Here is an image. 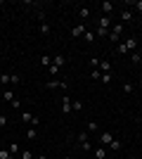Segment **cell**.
Segmentation results:
<instances>
[{
    "label": "cell",
    "mask_w": 142,
    "mask_h": 159,
    "mask_svg": "<svg viewBox=\"0 0 142 159\" xmlns=\"http://www.w3.org/2000/svg\"><path fill=\"white\" fill-rule=\"evenodd\" d=\"M135 48H137V38L130 36L128 40H123L121 45H116V52L118 55H128V52H135Z\"/></svg>",
    "instance_id": "cell-1"
},
{
    "label": "cell",
    "mask_w": 142,
    "mask_h": 159,
    "mask_svg": "<svg viewBox=\"0 0 142 159\" xmlns=\"http://www.w3.org/2000/svg\"><path fill=\"white\" fill-rule=\"evenodd\" d=\"M111 140H114V135H111V133H109V131H102L100 138H97V143H100L102 147H109V143H111Z\"/></svg>",
    "instance_id": "cell-2"
},
{
    "label": "cell",
    "mask_w": 142,
    "mask_h": 159,
    "mask_svg": "<svg viewBox=\"0 0 142 159\" xmlns=\"http://www.w3.org/2000/svg\"><path fill=\"white\" fill-rule=\"evenodd\" d=\"M78 145H81V150H85V152H90V140H88V133H78Z\"/></svg>",
    "instance_id": "cell-3"
},
{
    "label": "cell",
    "mask_w": 142,
    "mask_h": 159,
    "mask_svg": "<svg viewBox=\"0 0 142 159\" xmlns=\"http://www.w3.org/2000/svg\"><path fill=\"white\" fill-rule=\"evenodd\" d=\"M47 88H50V90H57V88H62V90H67V83H64V81H57V79H50L45 83Z\"/></svg>",
    "instance_id": "cell-4"
},
{
    "label": "cell",
    "mask_w": 142,
    "mask_h": 159,
    "mask_svg": "<svg viewBox=\"0 0 142 159\" xmlns=\"http://www.w3.org/2000/svg\"><path fill=\"white\" fill-rule=\"evenodd\" d=\"M71 105H74V100L69 98V95H64L62 98V114H71Z\"/></svg>",
    "instance_id": "cell-5"
},
{
    "label": "cell",
    "mask_w": 142,
    "mask_h": 159,
    "mask_svg": "<svg viewBox=\"0 0 142 159\" xmlns=\"http://www.w3.org/2000/svg\"><path fill=\"white\" fill-rule=\"evenodd\" d=\"M85 31H88V29H85V24H76V26H71V38H81Z\"/></svg>",
    "instance_id": "cell-6"
},
{
    "label": "cell",
    "mask_w": 142,
    "mask_h": 159,
    "mask_svg": "<svg viewBox=\"0 0 142 159\" xmlns=\"http://www.w3.org/2000/svg\"><path fill=\"white\" fill-rule=\"evenodd\" d=\"M7 150H10V154H12L14 159L21 154V147H19V143H17V140H14V143H10V147H7Z\"/></svg>",
    "instance_id": "cell-7"
},
{
    "label": "cell",
    "mask_w": 142,
    "mask_h": 159,
    "mask_svg": "<svg viewBox=\"0 0 142 159\" xmlns=\"http://www.w3.org/2000/svg\"><path fill=\"white\" fill-rule=\"evenodd\" d=\"M102 74H111V62L109 60H100V66H97Z\"/></svg>",
    "instance_id": "cell-8"
},
{
    "label": "cell",
    "mask_w": 142,
    "mask_h": 159,
    "mask_svg": "<svg viewBox=\"0 0 142 159\" xmlns=\"http://www.w3.org/2000/svg\"><path fill=\"white\" fill-rule=\"evenodd\" d=\"M109 26H111V21H109V17H104V14H102V17H100V21H97V29H104V31H107Z\"/></svg>",
    "instance_id": "cell-9"
},
{
    "label": "cell",
    "mask_w": 142,
    "mask_h": 159,
    "mask_svg": "<svg viewBox=\"0 0 142 159\" xmlns=\"http://www.w3.org/2000/svg\"><path fill=\"white\" fill-rule=\"evenodd\" d=\"M2 98H5L10 105H14V102H17V98H14V93L10 90V88H5V90H2Z\"/></svg>",
    "instance_id": "cell-10"
},
{
    "label": "cell",
    "mask_w": 142,
    "mask_h": 159,
    "mask_svg": "<svg viewBox=\"0 0 142 159\" xmlns=\"http://www.w3.org/2000/svg\"><path fill=\"white\" fill-rule=\"evenodd\" d=\"M126 21H133V10H123L121 12V24H126Z\"/></svg>",
    "instance_id": "cell-11"
},
{
    "label": "cell",
    "mask_w": 142,
    "mask_h": 159,
    "mask_svg": "<svg viewBox=\"0 0 142 159\" xmlns=\"http://www.w3.org/2000/svg\"><path fill=\"white\" fill-rule=\"evenodd\" d=\"M121 147H123V145H121V140H116V138L109 143V150H111V152H121Z\"/></svg>",
    "instance_id": "cell-12"
},
{
    "label": "cell",
    "mask_w": 142,
    "mask_h": 159,
    "mask_svg": "<svg viewBox=\"0 0 142 159\" xmlns=\"http://www.w3.org/2000/svg\"><path fill=\"white\" fill-rule=\"evenodd\" d=\"M19 116H21V121H26V124H31L36 114H31V112H24V109H21V112H19Z\"/></svg>",
    "instance_id": "cell-13"
},
{
    "label": "cell",
    "mask_w": 142,
    "mask_h": 159,
    "mask_svg": "<svg viewBox=\"0 0 142 159\" xmlns=\"http://www.w3.org/2000/svg\"><path fill=\"white\" fill-rule=\"evenodd\" d=\"M102 12H104V17H107V14H111V12H114V5H111V2H102Z\"/></svg>",
    "instance_id": "cell-14"
},
{
    "label": "cell",
    "mask_w": 142,
    "mask_h": 159,
    "mask_svg": "<svg viewBox=\"0 0 142 159\" xmlns=\"http://www.w3.org/2000/svg\"><path fill=\"white\" fill-rule=\"evenodd\" d=\"M78 17L81 19H90V7H78Z\"/></svg>",
    "instance_id": "cell-15"
},
{
    "label": "cell",
    "mask_w": 142,
    "mask_h": 159,
    "mask_svg": "<svg viewBox=\"0 0 142 159\" xmlns=\"http://www.w3.org/2000/svg\"><path fill=\"white\" fill-rule=\"evenodd\" d=\"M64 62H67V60H64V55H57V57L52 60V64L57 66V69H62V66H64Z\"/></svg>",
    "instance_id": "cell-16"
},
{
    "label": "cell",
    "mask_w": 142,
    "mask_h": 159,
    "mask_svg": "<svg viewBox=\"0 0 142 159\" xmlns=\"http://www.w3.org/2000/svg\"><path fill=\"white\" fill-rule=\"evenodd\" d=\"M83 38L88 40V43H95V40H97V33H95V31H85V33H83Z\"/></svg>",
    "instance_id": "cell-17"
},
{
    "label": "cell",
    "mask_w": 142,
    "mask_h": 159,
    "mask_svg": "<svg viewBox=\"0 0 142 159\" xmlns=\"http://www.w3.org/2000/svg\"><path fill=\"white\" fill-rule=\"evenodd\" d=\"M95 157L97 159H107V147H97V150H95Z\"/></svg>",
    "instance_id": "cell-18"
},
{
    "label": "cell",
    "mask_w": 142,
    "mask_h": 159,
    "mask_svg": "<svg viewBox=\"0 0 142 159\" xmlns=\"http://www.w3.org/2000/svg\"><path fill=\"white\" fill-rule=\"evenodd\" d=\"M88 131L90 133H97V131H100V124H97V121H88Z\"/></svg>",
    "instance_id": "cell-19"
},
{
    "label": "cell",
    "mask_w": 142,
    "mask_h": 159,
    "mask_svg": "<svg viewBox=\"0 0 142 159\" xmlns=\"http://www.w3.org/2000/svg\"><path fill=\"white\" fill-rule=\"evenodd\" d=\"M123 29H126V26H123L121 21H118V24H111V31H114V33H118V36L123 33Z\"/></svg>",
    "instance_id": "cell-20"
},
{
    "label": "cell",
    "mask_w": 142,
    "mask_h": 159,
    "mask_svg": "<svg viewBox=\"0 0 142 159\" xmlns=\"http://www.w3.org/2000/svg\"><path fill=\"white\" fill-rule=\"evenodd\" d=\"M19 159H33V152H31V150H21Z\"/></svg>",
    "instance_id": "cell-21"
},
{
    "label": "cell",
    "mask_w": 142,
    "mask_h": 159,
    "mask_svg": "<svg viewBox=\"0 0 142 159\" xmlns=\"http://www.w3.org/2000/svg\"><path fill=\"white\" fill-rule=\"evenodd\" d=\"M0 83H12V74H0Z\"/></svg>",
    "instance_id": "cell-22"
},
{
    "label": "cell",
    "mask_w": 142,
    "mask_h": 159,
    "mask_svg": "<svg viewBox=\"0 0 142 159\" xmlns=\"http://www.w3.org/2000/svg\"><path fill=\"white\" fill-rule=\"evenodd\" d=\"M90 76H93L95 81H102V71H100V69H93V71H90Z\"/></svg>",
    "instance_id": "cell-23"
},
{
    "label": "cell",
    "mask_w": 142,
    "mask_h": 159,
    "mask_svg": "<svg viewBox=\"0 0 142 159\" xmlns=\"http://www.w3.org/2000/svg\"><path fill=\"white\" fill-rule=\"evenodd\" d=\"M36 135H38V133H36V128L31 126V128L26 131V138H28V140H36Z\"/></svg>",
    "instance_id": "cell-24"
},
{
    "label": "cell",
    "mask_w": 142,
    "mask_h": 159,
    "mask_svg": "<svg viewBox=\"0 0 142 159\" xmlns=\"http://www.w3.org/2000/svg\"><path fill=\"white\" fill-rule=\"evenodd\" d=\"M128 7H135L137 12H142V0H135V2H128Z\"/></svg>",
    "instance_id": "cell-25"
},
{
    "label": "cell",
    "mask_w": 142,
    "mask_h": 159,
    "mask_svg": "<svg viewBox=\"0 0 142 159\" xmlns=\"http://www.w3.org/2000/svg\"><path fill=\"white\" fill-rule=\"evenodd\" d=\"M109 40H111V43H118V40H121V36H118V33H114V31H109Z\"/></svg>",
    "instance_id": "cell-26"
},
{
    "label": "cell",
    "mask_w": 142,
    "mask_h": 159,
    "mask_svg": "<svg viewBox=\"0 0 142 159\" xmlns=\"http://www.w3.org/2000/svg\"><path fill=\"white\" fill-rule=\"evenodd\" d=\"M47 71H50V76H52V79H54V76L59 74V69H57V66H54V64H50V66H47Z\"/></svg>",
    "instance_id": "cell-27"
},
{
    "label": "cell",
    "mask_w": 142,
    "mask_h": 159,
    "mask_svg": "<svg viewBox=\"0 0 142 159\" xmlns=\"http://www.w3.org/2000/svg\"><path fill=\"white\" fill-rule=\"evenodd\" d=\"M0 159H12V154H10V150H2V147H0Z\"/></svg>",
    "instance_id": "cell-28"
},
{
    "label": "cell",
    "mask_w": 142,
    "mask_h": 159,
    "mask_svg": "<svg viewBox=\"0 0 142 159\" xmlns=\"http://www.w3.org/2000/svg\"><path fill=\"white\" fill-rule=\"evenodd\" d=\"M133 90H135L133 83H123V93H133Z\"/></svg>",
    "instance_id": "cell-29"
},
{
    "label": "cell",
    "mask_w": 142,
    "mask_h": 159,
    "mask_svg": "<svg viewBox=\"0 0 142 159\" xmlns=\"http://www.w3.org/2000/svg\"><path fill=\"white\" fill-rule=\"evenodd\" d=\"M97 66H100V60H97V57H90V69H97Z\"/></svg>",
    "instance_id": "cell-30"
},
{
    "label": "cell",
    "mask_w": 142,
    "mask_h": 159,
    "mask_svg": "<svg viewBox=\"0 0 142 159\" xmlns=\"http://www.w3.org/2000/svg\"><path fill=\"white\" fill-rule=\"evenodd\" d=\"M71 109H74V112H81V109H83V102H76V100H74V105H71Z\"/></svg>",
    "instance_id": "cell-31"
},
{
    "label": "cell",
    "mask_w": 142,
    "mask_h": 159,
    "mask_svg": "<svg viewBox=\"0 0 142 159\" xmlns=\"http://www.w3.org/2000/svg\"><path fill=\"white\" fill-rule=\"evenodd\" d=\"M41 64L50 66V64H52V60H50V57H47V55H43V57H41Z\"/></svg>",
    "instance_id": "cell-32"
},
{
    "label": "cell",
    "mask_w": 142,
    "mask_h": 159,
    "mask_svg": "<svg viewBox=\"0 0 142 159\" xmlns=\"http://www.w3.org/2000/svg\"><path fill=\"white\" fill-rule=\"evenodd\" d=\"M5 126H7V116L0 112V128H5Z\"/></svg>",
    "instance_id": "cell-33"
},
{
    "label": "cell",
    "mask_w": 142,
    "mask_h": 159,
    "mask_svg": "<svg viewBox=\"0 0 142 159\" xmlns=\"http://www.w3.org/2000/svg\"><path fill=\"white\" fill-rule=\"evenodd\" d=\"M130 60H133V62H142V57L137 52H130Z\"/></svg>",
    "instance_id": "cell-34"
},
{
    "label": "cell",
    "mask_w": 142,
    "mask_h": 159,
    "mask_svg": "<svg viewBox=\"0 0 142 159\" xmlns=\"http://www.w3.org/2000/svg\"><path fill=\"white\" fill-rule=\"evenodd\" d=\"M36 159H47V157H45V154H38V157H36Z\"/></svg>",
    "instance_id": "cell-35"
},
{
    "label": "cell",
    "mask_w": 142,
    "mask_h": 159,
    "mask_svg": "<svg viewBox=\"0 0 142 159\" xmlns=\"http://www.w3.org/2000/svg\"><path fill=\"white\" fill-rule=\"evenodd\" d=\"M64 159H71V157H64Z\"/></svg>",
    "instance_id": "cell-36"
},
{
    "label": "cell",
    "mask_w": 142,
    "mask_h": 159,
    "mask_svg": "<svg viewBox=\"0 0 142 159\" xmlns=\"http://www.w3.org/2000/svg\"><path fill=\"white\" fill-rule=\"evenodd\" d=\"M140 121H142V114H140Z\"/></svg>",
    "instance_id": "cell-37"
}]
</instances>
